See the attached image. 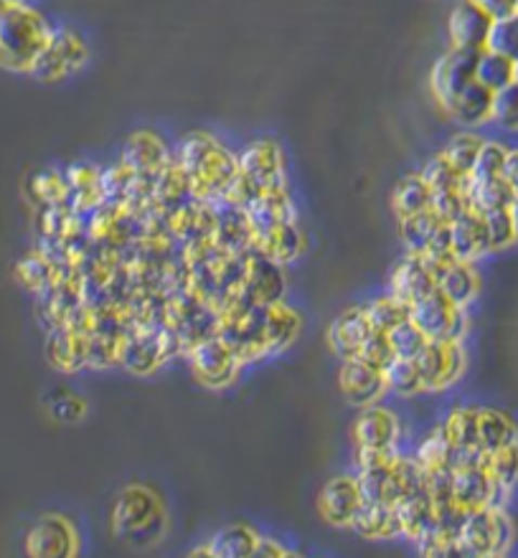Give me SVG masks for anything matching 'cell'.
<instances>
[{"label":"cell","mask_w":518,"mask_h":558,"mask_svg":"<svg viewBox=\"0 0 518 558\" xmlns=\"http://www.w3.org/2000/svg\"><path fill=\"white\" fill-rule=\"evenodd\" d=\"M66 183H69V206L79 216H90L105 206V183L102 170L92 163H74L66 168Z\"/></svg>","instance_id":"30"},{"label":"cell","mask_w":518,"mask_h":558,"mask_svg":"<svg viewBox=\"0 0 518 558\" xmlns=\"http://www.w3.org/2000/svg\"><path fill=\"white\" fill-rule=\"evenodd\" d=\"M510 216H514V244H518V204L510 208Z\"/></svg>","instance_id":"58"},{"label":"cell","mask_w":518,"mask_h":558,"mask_svg":"<svg viewBox=\"0 0 518 558\" xmlns=\"http://www.w3.org/2000/svg\"><path fill=\"white\" fill-rule=\"evenodd\" d=\"M308 249V234L302 229V221H285L280 226H272L268 232L255 234V251L264 255L277 264H293L306 255Z\"/></svg>","instance_id":"24"},{"label":"cell","mask_w":518,"mask_h":558,"mask_svg":"<svg viewBox=\"0 0 518 558\" xmlns=\"http://www.w3.org/2000/svg\"><path fill=\"white\" fill-rule=\"evenodd\" d=\"M189 363L191 376L194 381L202 386V389L209 391H226L242 378L244 366L236 359L232 348L221 335H213V338H206L194 348H189L186 355H183Z\"/></svg>","instance_id":"10"},{"label":"cell","mask_w":518,"mask_h":558,"mask_svg":"<svg viewBox=\"0 0 518 558\" xmlns=\"http://www.w3.org/2000/svg\"><path fill=\"white\" fill-rule=\"evenodd\" d=\"M239 176L221 204L247 208L262 193L287 189V163L277 140L257 138L236 153ZM219 204V206H221Z\"/></svg>","instance_id":"3"},{"label":"cell","mask_w":518,"mask_h":558,"mask_svg":"<svg viewBox=\"0 0 518 558\" xmlns=\"http://www.w3.org/2000/svg\"><path fill=\"white\" fill-rule=\"evenodd\" d=\"M387 335L391 340V348H394L397 359H417V355L422 353V348L429 343V338L422 333V327L414 323V320L399 325L397 330H391Z\"/></svg>","instance_id":"47"},{"label":"cell","mask_w":518,"mask_h":558,"mask_svg":"<svg viewBox=\"0 0 518 558\" xmlns=\"http://www.w3.org/2000/svg\"><path fill=\"white\" fill-rule=\"evenodd\" d=\"M384 376H387L389 397H397L404 401L427 397L425 384H422L419 366L414 359H397L387 371H384Z\"/></svg>","instance_id":"41"},{"label":"cell","mask_w":518,"mask_h":558,"mask_svg":"<svg viewBox=\"0 0 518 558\" xmlns=\"http://www.w3.org/2000/svg\"><path fill=\"white\" fill-rule=\"evenodd\" d=\"M397 516H399V525H402L404 541L422 543L432 535L438 510H435V501H432V493H429L427 478L422 480L419 485H414L410 493L399 501Z\"/></svg>","instance_id":"23"},{"label":"cell","mask_w":518,"mask_h":558,"mask_svg":"<svg viewBox=\"0 0 518 558\" xmlns=\"http://www.w3.org/2000/svg\"><path fill=\"white\" fill-rule=\"evenodd\" d=\"M516 541V523L508 508L491 505V508L472 510L461 533V543L472 558L508 556Z\"/></svg>","instance_id":"8"},{"label":"cell","mask_w":518,"mask_h":558,"mask_svg":"<svg viewBox=\"0 0 518 558\" xmlns=\"http://www.w3.org/2000/svg\"><path fill=\"white\" fill-rule=\"evenodd\" d=\"M485 558H508V556H485Z\"/></svg>","instance_id":"62"},{"label":"cell","mask_w":518,"mask_h":558,"mask_svg":"<svg viewBox=\"0 0 518 558\" xmlns=\"http://www.w3.org/2000/svg\"><path fill=\"white\" fill-rule=\"evenodd\" d=\"M285 550H287V543L283 538H277V535L272 533H262L249 558H283Z\"/></svg>","instance_id":"55"},{"label":"cell","mask_w":518,"mask_h":558,"mask_svg":"<svg viewBox=\"0 0 518 558\" xmlns=\"http://www.w3.org/2000/svg\"><path fill=\"white\" fill-rule=\"evenodd\" d=\"M412 320L422 327L429 340H463L468 338L470 317L468 310L450 302L438 287L432 295L412 308Z\"/></svg>","instance_id":"13"},{"label":"cell","mask_w":518,"mask_h":558,"mask_svg":"<svg viewBox=\"0 0 518 558\" xmlns=\"http://www.w3.org/2000/svg\"><path fill=\"white\" fill-rule=\"evenodd\" d=\"M453 497L455 503L468 512L503 505L498 488H495L493 475L488 470L485 455H476L463 459L453 470ZM506 508V505H503Z\"/></svg>","instance_id":"15"},{"label":"cell","mask_w":518,"mask_h":558,"mask_svg":"<svg viewBox=\"0 0 518 558\" xmlns=\"http://www.w3.org/2000/svg\"><path fill=\"white\" fill-rule=\"evenodd\" d=\"M353 533L366 541H399L402 538V525L394 505L366 501L364 510L353 525Z\"/></svg>","instance_id":"35"},{"label":"cell","mask_w":518,"mask_h":558,"mask_svg":"<svg viewBox=\"0 0 518 558\" xmlns=\"http://www.w3.org/2000/svg\"><path fill=\"white\" fill-rule=\"evenodd\" d=\"M450 239H453V257L465 262H480L483 257L493 255L485 219L476 208H468L450 223Z\"/></svg>","instance_id":"28"},{"label":"cell","mask_w":518,"mask_h":558,"mask_svg":"<svg viewBox=\"0 0 518 558\" xmlns=\"http://www.w3.org/2000/svg\"><path fill=\"white\" fill-rule=\"evenodd\" d=\"M516 64L510 59L495 54V51H480L478 66H476V81H480L491 92H501L503 87L514 85Z\"/></svg>","instance_id":"43"},{"label":"cell","mask_w":518,"mask_h":558,"mask_svg":"<svg viewBox=\"0 0 518 558\" xmlns=\"http://www.w3.org/2000/svg\"><path fill=\"white\" fill-rule=\"evenodd\" d=\"M26 558H79L81 531L69 512H43L24 535Z\"/></svg>","instance_id":"7"},{"label":"cell","mask_w":518,"mask_h":558,"mask_svg":"<svg viewBox=\"0 0 518 558\" xmlns=\"http://www.w3.org/2000/svg\"><path fill=\"white\" fill-rule=\"evenodd\" d=\"M478 56L480 51L450 49L445 56L435 62L432 74H429V89H432V96L438 100L442 112L453 104L465 87L476 81Z\"/></svg>","instance_id":"16"},{"label":"cell","mask_w":518,"mask_h":558,"mask_svg":"<svg viewBox=\"0 0 518 558\" xmlns=\"http://www.w3.org/2000/svg\"><path fill=\"white\" fill-rule=\"evenodd\" d=\"M3 3H11V5H24V0H3Z\"/></svg>","instance_id":"60"},{"label":"cell","mask_w":518,"mask_h":558,"mask_svg":"<svg viewBox=\"0 0 518 558\" xmlns=\"http://www.w3.org/2000/svg\"><path fill=\"white\" fill-rule=\"evenodd\" d=\"M427 259L429 270L435 274V282L442 289V295L450 302H455L457 308L468 310L472 302L478 300L480 289H483V277L478 272V262H465L457 257H440V259Z\"/></svg>","instance_id":"18"},{"label":"cell","mask_w":518,"mask_h":558,"mask_svg":"<svg viewBox=\"0 0 518 558\" xmlns=\"http://www.w3.org/2000/svg\"><path fill=\"white\" fill-rule=\"evenodd\" d=\"M387 289L391 295H397L399 300L410 304L412 310L414 304L422 302L427 295H432L435 289H438V282H435V274L429 270L425 257L404 251V255L399 257V262L391 267Z\"/></svg>","instance_id":"22"},{"label":"cell","mask_w":518,"mask_h":558,"mask_svg":"<svg viewBox=\"0 0 518 558\" xmlns=\"http://www.w3.org/2000/svg\"><path fill=\"white\" fill-rule=\"evenodd\" d=\"M239 295L255 308L283 302L287 297V267L251 249L247 255V280Z\"/></svg>","instance_id":"20"},{"label":"cell","mask_w":518,"mask_h":558,"mask_svg":"<svg viewBox=\"0 0 518 558\" xmlns=\"http://www.w3.org/2000/svg\"><path fill=\"white\" fill-rule=\"evenodd\" d=\"M506 158L508 147L493 143V140H485L483 151L478 155L476 170H472L470 178H503L506 176Z\"/></svg>","instance_id":"50"},{"label":"cell","mask_w":518,"mask_h":558,"mask_svg":"<svg viewBox=\"0 0 518 558\" xmlns=\"http://www.w3.org/2000/svg\"><path fill=\"white\" fill-rule=\"evenodd\" d=\"M491 28L493 18L485 16L483 11L468 3V0L457 3L448 21L450 43H453V49L461 51H485Z\"/></svg>","instance_id":"26"},{"label":"cell","mask_w":518,"mask_h":558,"mask_svg":"<svg viewBox=\"0 0 518 558\" xmlns=\"http://www.w3.org/2000/svg\"><path fill=\"white\" fill-rule=\"evenodd\" d=\"M488 51H495V54L518 64V13L493 21L491 36H488Z\"/></svg>","instance_id":"46"},{"label":"cell","mask_w":518,"mask_h":558,"mask_svg":"<svg viewBox=\"0 0 518 558\" xmlns=\"http://www.w3.org/2000/svg\"><path fill=\"white\" fill-rule=\"evenodd\" d=\"M336 378L340 397L357 408L381 404V401L389 399V386L384 371L368 366L361 359L340 361Z\"/></svg>","instance_id":"19"},{"label":"cell","mask_w":518,"mask_h":558,"mask_svg":"<svg viewBox=\"0 0 518 558\" xmlns=\"http://www.w3.org/2000/svg\"><path fill=\"white\" fill-rule=\"evenodd\" d=\"M31 196L36 204H39V208L69 204V183H66V173L54 168L36 173L31 178Z\"/></svg>","instance_id":"44"},{"label":"cell","mask_w":518,"mask_h":558,"mask_svg":"<svg viewBox=\"0 0 518 558\" xmlns=\"http://www.w3.org/2000/svg\"><path fill=\"white\" fill-rule=\"evenodd\" d=\"M445 115L457 125H463V128L476 130L480 125L493 120V92L480 85V81H472L455 96L453 104L445 109Z\"/></svg>","instance_id":"32"},{"label":"cell","mask_w":518,"mask_h":558,"mask_svg":"<svg viewBox=\"0 0 518 558\" xmlns=\"http://www.w3.org/2000/svg\"><path fill=\"white\" fill-rule=\"evenodd\" d=\"M374 330L376 327L372 323V317H368L366 302H357L349 304L346 310H340L338 315L333 317L328 333H325V340H328L331 353L336 355L338 361H351L359 359Z\"/></svg>","instance_id":"17"},{"label":"cell","mask_w":518,"mask_h":558,"mask_svg":"<svg viewBox=\"0 0 518 558\" xmlns=\"http://www.w3.org/2000/svg\"><path fill=\"white\" fill-rule=\"evenodd\" d=\"M483 145L485 140L480 138L476 130H463V132H455V135L448 140L440 155L457 170V173L470 178L472 170H476L478 155L483 151Z\"/></svg>","instance_id":"38"},{"label":"cell","mask_w":518,"mask_h":558,"mask_svg":"<svg viewBox=\"0 0 518 558\" xmlns=\"http://www.w3.org/2000/svg\"><path fill=\"white\" fill-rule=\"evenodd\" d=\"M485 463L493 475L495 488H498L501 503L508 508V501L518 490V442L503 446L493 455H485Z\"/></svg>","instance_id":"39"},{"label":"cell","mask_w":518,"mask_h":558,"mask_svg":"<svg viewBox=\"0 0 518 558\" xmlns=\"http://www.w3.org/2000/svg\"><path fill=\"white\" fill-rule=\"evenodd\" d=\"M414 361L419 366L427 397H440L455 389L468 371V351L463 340H429Z\"/></svg>","instance_id":"11"},{"label":"cell","mask_w":518,"mask_h":558,"mask_svg":"<svg viewBox=\"0 0 518 558\" xmlns=\"http://www.w3.org/2000/svg\"><path fill=\"white\" fill-rule=\"evenodd\" d=\"M90 406H87V399L77 391H59L56 399L51 401V416L62 424H77L85 419Z\"/></svg>","instance_id":"51"},{"label":"cell","mask_w":518,"mask_h":558,"mask_svg":"<svg viewBox=\"0 0 518 558\" xmlns=\"http://www.w3.org/2000/svg\"><path fill=\"white\" fill-rule=\"evenodd\" d=\"M183 359V346L170 327H135L125 335L120 368L132 376H153L173 359Z\"/></svg>","instance_id":"6"},{"label":"cell","mask_w":518,"mask_h":558,"mask_svg":"<svg viewBox=\"0 0 518 558\" xmlns=\"http://www.w3.org/2000/svg\"><path fill=\"white\" fill-rule=\"evenodd\" d=\"M173 160V153L166 145L158 132L153 130H138L125 140L120 163H125L140 181L155 183V178L163 173V168Z\"/></svg>","instance_id":"21"},{"label":"cell","mask_w":518,"mask_h":558,"mask_svg":"<svg viewBox=\"0 0 518 558\" xmlns=\"http://www.w3.org/2000/svg\"><path fill=\"white\" fill-rule=\"evenodd\" d=\"M51 31L54 28L43 21L41 13L0 0V64L16 72H31L51 39Z\"/></svg>","instance_id":"4"},{"label":"cell","mask_w":518,"mask_h":558,"mask_svg":"<svg viewBox=\"0 0 518 558\" xmlns=\"http://www.w3.org/2000/svg\"><path fill=\"white\" fill-rule=\"evenodd\" d=\"M173 160L189 178L191 196L213 206L226 198L229 189L239 176L236 153L229 151L211 132H191L183 138L179 151L173 153Z\"/></svg>","instance_id":"1"},{"label":"cell","mask_w":518,"mask_h":558,"mask_svg":"<svg viewBox=\"0 0 518 558\" xmlns=\"http://www.w3.org/2000/svg\"><path fill=\"white\" fill-rule=\"evenodd\" d=\"M168 503L163 493L151 482H128L117 490L109 525L115 538L132 548H147L158 543L168 531Z\"/></svg>","instance_id":"2"},{"label":"cell","mask_w":518,"mask_h":558,"mask_svg":"<svg viewBox=\"0 0 518 558\" xmlns=\"http://www.w3.org/2000/svg\"><path fill=\"white\" fill-rule=\"evenodd\" d=\"M506 181L510 189H518V147L516 151H508V158H506Z\"/></svg>","instance_id":"56"},{"label":"cell","mask_w":518,"mask_h":558,"mask_svg":"<svg viewBox=\"0 0 518 558\" xmlns=\"http://www.w3.org/2000/svg\"><path fill=\"white\" fill-rule=\"evenodd\" d=\"M419 558H472L461 541H435L417 543Z\"/></svg>","instance_id":"53"},{"label":"cell","mask_w":518,"mask_h":558,"mask_svg":"<svg viewBox=\"0 0 518 558\" xmlns=\"http://www.w3.org/2000/svg\"><path fill=\"white\" fill-rule=\"evenodd\" d=\"M213 242L226 255H249L255 249V232H251L249 216L244 208L236 206H219L217 213V232H213Z\"/></svg>","instance_id":"31"},{"label":"cell","mask_w":518,"mask_h":558,"mask_svg":"<svg viewBox=\"0 0 518 558\" xmlns=\"http://www.w3.org/2000/svg\"><path fill=\"white\" fill-rule=\"evenodd\" d=\"M183 558H217V554H213L209 543H204V546H196V548H191L189 554L183 556Z\"/></svg>","instance_id":"57"},{"label":"cell","mask_w":518,"mask_h":558,"mask_svg":"<svg viewBox=\"0 0 518 558\" xmlns=\"http://www.w3.org/2000/svg\"><path fill=\"white\" fill-rule=\"evenodd\" d=\"M366 310H368V317H372L374 327L381 333L397 330L399 325L410 323V320H412L410 304L399 300L397 295H391L389 289H384V293L374 295L372 300L366 302Z\"/></svg>","instance_id":"40"},{"label":"cell","mask_w":518,"mask_h":558,"mask_svg":"<svg viewBox=\"0 0 518 558\" xmlns=\"http://www.w3.org/2000/svg\"><path fill=\"white\" fill-rule=\"evenodd\" d=\"M283 558H306V556H302L298 548H290V546H287V550L283 554Z\"/></svg>","instance_id":"59"},{"label":"cell","mask_w":518,"mask_h":558,"mask_svg":"<svg viewBox=\"0 0 518 558\" xmlns=\"http://www.w3.org/2000/svg\"><path fill=\"white\" fill-rule=\"evenodd\" d=\"M478 414L480 404H455L438 419V427L448 442L455 446L457 455H483L480 452V434H478Z\"/></svg>","instance_id":"29"},{"label":"cell","mask_w":518,"mask_h":558,"mask_svg":"<svg viewBox=\"0 0 518 558\" xmlns=\"http://www.w3.org/2000/svg\"><path fill=\"white\" fill-rule=\"evenodd\" d=\"M359 359L364 361V363H368V366H374V368H379V371H387L391 363L397 361V353H394V348H391L389 335L381 333V330H374L372 338L366 340L364 351H361Z\"/></svg>","instance_id":"52"},{"label":"cell","mask_w":518,"mask_h":558,"mask_svg":"<svg viewBox=\"0 0 518 558\" xmlns=\"http://www.w3.org/2000/svg\"><path fill=\"white\" fill-rule=\"evenodd\" d=\"M514 208V206H510ZM510 208H498V211L483 213L488 236H491V251H503L514 247V216H510Z\"/></svg>","instance_id":"48"},{"label":"cell","mask_w":518,"mask_h":558,"mask_svg":"<svg viewBox=\"0 0 518 558\" xmlns=\"http://www.w3.org/2000/svg\"><path fill=\"white\" fill-rule=\"evenodd\" d=\"M302 333V315L300 310L287 300L277 304H268L262 308V335L264 346H268V355H283L287 348L295 346V340Z\"/></svg>","instance_id":"25"},{"label":"cell","mask_w":518,"mask_h":558,"mask_svg":"<svg viewBox=\"0 0 518 558\" xmlns=\"http://www.w3.org/2000/svg\"><path fill=\"white\" fill-rule=\"evenodd\" d=\"M516 204L514 189H510L506 176L503 178H470V206L480 213L510 208Z\"/></svg>","instance_id":"37"},{"label":"cell","mask_w":518,"mask_h":558,"mask_svg":"<svg viewBox=\"0 0 518 558\" xmlns=\"http://www.w3.org/2000/svg\"><path fill=\"white\" fill-rule=\"evenodd\" d=\"M349 442L351 452H404L406 421L387 401L357 408L349 427Z\"/></svg>","instance_id":"5"},{"label":"cell","mask_w":518,"mask_h":558,"mask_svg":"<svg viewBox=\"0 0 518 558\" xmlns=\"http://www.w3.org/2000/svg\"><path fill=\"white\" fill-rule=\"evenodd\" d=\"M366 505V493L359 475L344 470L331 475L315 495V510L325 525L338 531H353L357 520Z\"/></svg>","instance_id":"9"},{"label":"cell","mask_w":518,"mask_h":558,"mask_svg":"<svg viewBox=\"0 0 518 558\" xmlns=\"http://www.w3.org/2000/svg\"><path fill=\"white\" fill-rule=\"evenodd\" d=\"M429 208H432V189H429L422 170L406 173L391 191V213H394L397 221L425 213Z\"/></svg>","instance_id":"34"},{"label":"cell","mask_w":518,"mask_h":558,"mask_svg":"<svg viewBox=\"0 0 518 558\" xmlns=\"http://www.w3.org/2000/svg\"><path fill=\"white\" fill-rule=\"evenodd\" d=\"M259 535L257 525L244 523V520H236V523H226L219 528L217 533L211 535L209 546L217 558H249L251 550H255Z\"/></svg>","instance_id":"36"},{"label":"cell","mask_w":518,"mask_h":558,"mask_svg":"<svg viewBox=\"0 0 518 558\" xmlns=\"http://www.w3.org/2000/svg\"><path fill=\"white\" fill-rule=\"evenodd\" d=\"M87 335L77 325H59L49 330L47 359L59 374L74 376L87 368Z\"/></svg>","instance_id":"27"},{"label":"cell","mask_w":518,"mask_h":558,"mask_svg":"<svg viewBox=\"0 0 518 558\" xmlns=\"http://www.w3.org/2000/svg\"><path fill=\"white\" fill-rule=\"evenodd\" d=\"M503 130H518V85L503 87L501 92L493 94V120Z\"/></svg>","instance_id":"49"},{"label":"cell","mask_w":518,"mask_h":558,"mask_svg":"<svg viewBox=\"0 0 518 558\" xmlns=\"http://www.w3.org/2000/svg\"><path fill=\"white\" fill-rule=\"evenodd\" d=\"M468 3L476 5V9L483 11L485 16H491L493 21L518 13V0H468Z\"/></svg>","instance_id":"54"},{"label":"cell","mask_w":518,"mask_h":558,"mask_svg":"<svg viewBox=\"0 0 518 558\" xmlns=\"http://www.w3.org/2000/svg\"><path fill=\"white\" fill-rule=\"evenodd\" d=\"M90 62V47L74 28H56L36 59L31 74L43 81H62L85 69Z\"/></svg>","instance_id":"12"},{"label":"cell","mask_w":518,"mask_h":558,"mask_svg":"<svg viewBox=\"0 0 518 558\" xmlns=\"http://www.w3.org/2000/svg\"><path fill=\"white\" fill-rule=\"evenodd\" d=\"M397 232L404 244V251H412V255H422L429 259L453 255L450 223L440 219L435 208H429L425 213L410 216L404 221H397Z\"/></svg>","instance_id":"14"},{"label":"cell","mask_w":518,"mask_h":558,"mask_svg":"<svg viewBox=\"0 0 518 558\" xmlns=\"http://www.w3.org/2000/svg\"><path fill=\"white\" fill-rule=\"evenodd\" d=\"M122 340L125 338H120V335L92 330L87 335V368L109 371L120 366Z\"/></svg>","instance_id":"42"},{"label":"cell","mask_w":518,"mask_h":558,"mask_svg":"<svg viewBox=\"0 0 518 558\" xmlns=\"http://www.w3.org/2000/svg\"><path fill=\"white\" fill-rule=\"evenodd\" d=\"M514 81L518 85V64H516V77H514Z\"/></svg>","instance_id":"61"},{"label":"cell","mask_w":518,"mask_h":558,"mask_svg":"<svg viewBox=\"0 0 518 558\" xmlns=\"http://www.w3.org/2000/svg\"><path fill=\"white\" fill-rule=\"evenodd\" d=\"M422 176L429 183V189L435 193H448V191H468L470 178L457 173V170L450 166V163L442 158V155H432L425 166H422Z\"/></svg>","instance_id":"45"},{"label":"cell","mask_w":518,"mask_h":558,"mask_svg":"<svg viewBox=\"0 0 518 558\" xmlns=\"http://www.w3.org/2000/svg\"><path fill=\"white\" fill-rule=\"evenodd\" d=\"M478 434H480V452H483V455H493V452L503 450V446L518 442L516 416L501 406L480 404Z\"/></svg>","instance_id":"33"}]
</instances>
